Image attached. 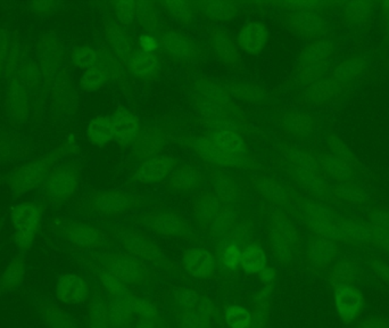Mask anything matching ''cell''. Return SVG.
<instances>
[{"label":"cell","mask_w":389,"mask_h":328,"mask_svg":"<svg viewBox=\"0 0 389 328\" xmlns=\"http://www.w3.org/2000/svg\"><path fill=\"white\" fill-rule=\"evenodd\" d=\"M204 10L211 17L223 19L234 15L236 8L232 3L226 1H208L204 3Z\"/></svg>","instance_id":"484cf974"},{"label":"cell","mask_w":389,"mask_h":328,"mask_svg":"<svg viewBox=\"0 0 389 328\" xmlns=\"http://www.w3.org/2000/svg\"><path fill=\"white\" fill-rule=\"evenodd\" d=\"M130 68L137 75L145 77V75H151L156 71L158 61L154 56L151 55V53L144 52V53H138L133 56L130 61Z\"/></svg>","instance_id":"7402d4cb"},{"label":"cell","mask_w":389,"mask_h":328,"mask_svg":"<svg viewBox=\"0 0 389 328\" xmlns=\"http://www.w3.org/2000/svg\"><path fill=\"white\" fill-rule=\"evenodd\" d=\"M226 320L230 328H250L252 316L244 308L232 306L227 308Z\"/></svg>","instance_id":"603a6c76"},{"label":"cell","mask_w":389,"mask_h":328,"mask_svg":"<svg viewBox=\"0 0 389 328\" xmlns=\"http://www.w3.org/2000/svg\"><path fill=\"white\" fill-rule=\"evenodd\" d=\"M26 274V260L23 254H16L0 276V292L7 293L21 286Z\"/></svg>","instance_id":"ba28073f"},{"label":"cell","mask_w":389,"mask_h":328,"mask_svg":"<svg viewBox=\"0 0 389 328\" xmlns=\"http://www.w3.org/2000/svg\"><path fill=\"white\" fill-rule=\"evenodd\" d=\"M194 171L189 170V169H183L178 172L176 176V181L178 184V186L189 187L194 185Z\"/></svg>","instance_id":"d590c367"},{"label":"cell","mask_w":389,"mask_h":328,"mask_svg":"<svg viewBox=\"0 0 389 328\" xmlns=\"http://www.w3.org/2000/svg\"><path fill=\"white\" fill-rule=\"evenodd\" d=\"M214 142L228 160L229 165L239 161L244 155V144L234 131H222L214 133Z\"/></svg>","instance_id":"30bf717a"},{"label":"cell","mask_w":389,"mask_h":328,"mask_svg":"<svg viewBox=\"0 0 389 328\" xmlns=\"http://www.w3.org/2000/svg\"><path fill=\"white\" fill-rule=\"evenodd\" d=\"M235 219L236 214L234 211H222V212L219 214V216L214 219L213 225H212V230H213V232L218 234V235H223V234H226V232L231 228Z\"/></svg>","instance_id":"83f0119b"},{"label":"cell","mask_w":389,"mask_h":328,"mask_svg":"<svg viewBox=\"0 0 389 328\" xmlns=\"http://www.w3.org/2000/svg\"><path fill=\"white\" fill-rule=\"evenodd\" d=\"M95 61H96V53L88 47L79 48L73 54V62L77 68L88 70V68L95 66Z\"/></svg>","instance_id":"f546056e"},{"label":"cell","mask_w":389,"mask_h":328,"mask_svg":"<svg viewBox=\"0 0 389 328\" xmlns=\"http://www.w3.org/2000/svg\"><path fill=\"white\" fill-rule=\"evenodd\" d=\"M222 261L229 269H236L241 264V251L237 245L230 244L222 252Z\"/></svg>","instance_id":"1f68e13d"},{"label":"cell","mask_w":389,"mask_h":328,"mask_svg":"<svg viewBox=\"0 0 389 328\" xmlns=\"http://www.w3.org/2000/svg\"><path fill=\"white\" fill-rule=\"evenodd\" d=\"M140 46L145 53H151L158 47V43L155 38L151 36H142L140 38Z\"/></svg>","instance_id":"8d00e7d4"},{"label":"cell","mask_w":389,"mask_h":328,"mask_svg":"<svg viewBox=\"0 0 389 328\" xmlns=\"http://www.w3.org/2000/svg\"><path fill=\"white\" fill-rule=\"evenodd\" d=\"M167 10L171 14L176 16L183 15L188 10V5L183 1H172L167 3Z\"/></svg>","instance_id":"74e56055"},{"label":"cell","mask_w":389,"mask_h":328,"mask_svg":"<svg viewBox=\"0 0 389 328\" xmlns=\"http://www.w3.org/2000/svg\"><path fill=\"white\" fill-rule=\"evenodd\" d=\"M239 46L247 53L259 54L268 41V31L261 23H248L239 32Z\"/></svg>","instance_id":"9c48e42d"},{"label":"cell","mask_w":389,"mask_h":328,"mask_svg":"<svg viewBox=\"0 0 389 328\" xmlns=\"http://www.w3.org/2000/svg\"><path fill=\"white\" fill-rule=\"evenodd\" d=\"M116 14L122 22H131L136 14V5L130 1H120L116 5Z\"/></svg>","instance_id":"836d02e7"},{"label":"cell","mask_w":389,"mask_h":328,"mask_svg":"<svg viewBox=\"0 0 389 328\" xmlns=\"http://www.w3.org/2000/svg\"><path fill=\"white\" fill-rule=\"evenodd\" d=\"M362 306L361 295L356 288L340 285L336 290V306L344 320H352Z\"/></svg>","instance_id":"52a82bcc"},{"label":"cell","mask_w":389,"mask_h":328,"mask_svg":"<svg viewBox=\"0 0 389 328\" xmlns=\"http://www.w3.org/2000/svg\"><path fill=\"white\" fill-rule=\"evenodd\" d=\"M127 196L118 192H106L93 202V207L102 214H118L129 205Z\"/></svg>","instance_id":"9a60e30c"},{"label":"cell","mask_w":389,"mask_h":328,"mask_svg":"<svg viewBox=\"0 0 389 328\" xmlns=\"http://www.w3.org/2000/svg\"><path fill=\"white\" fill-rule=\"evenodd\" d=\"M137 328H158L155 326V322H140Z\"/></svg>","instance_id":"ab89813d"},{"label":"cell","mask_w":389,"mask_h":328,"mask_svg":"<svg viewBox=\"0 0 389 328\" xmlns=\"http://www.w3.org/2000/svg\"><path fill=\"white\" fill-rule=\"evenodd\" d=\"M41 176H43V167L40 164H24L13 172L10 177V188L14 193L23 194L37 186Z\"/></svg>","instance_id":"5b68a950"},{"label":"cell","mask_w":389,"mask_h":328,"mask_svg":"<svg viewBox=\"0 0 389 328\" xmlns=\"http://www.w3.org/2000/svg\"><path fill=\"white\" fill-rule=\"evenodd\" d=\"M176 302L183 306V309H194V306L198 304L199 297L197 293L187 288H181L178 290L176 293Z\"/></svg>","instance_id":"d6a6232c"},{"label":"cell","mask_w":389,"mask_h":328,"mask_svg":"<svg viewBox=\"0 0 389 328\" xmlns=\"http://www.w3.org/2000/svg\"><path fill=\"white\" fill-rule=\"evenodd\" d=\"M185 271L194 278H204L213 270L214 259L212 254L203 248H192L185 254Z\"/></svg>","instance_id":"8992f818"},{"label":"cell","mask_w":389,"mask_h":328,"mask_svg":"<svg viewBox=\"0 0 389 328\" xmlns=\"http://www.w3.org/2000/svg\"><path fill=\"white\" fill-rule=\"evenodd\" d=\"M114 122V138L119 142H129L136 137L138 131V124L136 119L130 114L121 113L113 118Z\"/></svg>","instance_id":"ac0fdd59"},{"label":"cell","mask_w":389,"mask_h":328,"mask_svg":"<svg viewBox=\"0 0 389 328\" xmlns=\"http://www.w3.org/2000/svg\"><path fill=\"white\" fill-rule=\"evenodd\" d=\"M138 299L124 288L118 295H115L114 300L108 306L109 319L112 328H119L125 325L130 319L133 318V309Z\"/></svg>","instance_id":"277c9868"},{"label":"cell","mask_w":389,"mask_h":328,"mask_svg":"<svg viewBox=\"0 0 389 328\" xmlns=\"http://www.w3.org/2000/svg\"><path fill=\"white\" fill-rule=\"evenodd\" d=\"M66 236L72 244L82 246V248L93 246L100 239V232H98V230H96L95 227L80 223H73L68 227Z\"/></svg>","instance_id":"7c38bea8"},{"label":"cell","mask_w":389,"mask_h":328,"mask_svg":"<svg viewBox=\"0 0 389 328\" xmlns=\"http://www.w3.org/2000/svg\"><path fill=\"white\" fill-rule=\"evenodd\" d=\"M125 285L146 284L147 271L138 261L130 257H114L104 266Z\"/></svg>","instance_id":"3957f363"},{"label":"cell","mask_w":389,"mask_h":328,"mask_svg":"<svg viewBox=\"0 0 389 328\" xmlns=\"http://www.w3.org/2000/svg\"><path fill=\"white\" fill-rule=\"evenodd\" d=\"M89 328H112L108 306L100 295H93L89 306Z\"/></svg>","instance_id":"d6986e66"},{"label":"cell","mask_w":389,"mask_h":328,"mask_svg":"<svg viewBox=\"0 0 389 328\" xmlns=\"http://www.w3.org/2000/svg\"><path fill=\"white\" fill-rule=\"evenodd\" d=\"M216 194L219 195L222 201L228 202L235 195V189L232 188L231 185L226 180H221L216 185Z\"/></svg>","instance_id":"e575fe53"},{"label":"cell","mask_w":389,"mask_h":328,"mask_svg":"<svg viewBox=\"0 0 389 328\" xmlns=\"http://www.w3.org/2000/svg\"><path fill=\"white\" fill-rule=\"evenodd\" d=\"M43 210L36 202H22L10 211L14 241L21 252L32 248L38 232L40 230Z\"/></svg>","instance_id":"6da1fadb"},{"label":"cell","mask_w":389,"mask_h":328,"mask_svg":"<svg viewBox=\"0 0 389 328\" xmlns=\"http://www.w3.org/2000/svg\"><path fill=\"white\" fill-rule=\"evenodd\" d=\"M77 187V177L72 172L62 171L57 172L50 178L47 186V192L50 197L55 200H62L68 197L75 192Z\"/></svg>","instance_id":"8fae6325"},{"label":"cell","mask_w":389,"mask_h":328,"mask_svg":"<svg viewBox=\"0 0 389 328\" xmlns=\"http://www.w3.org/2000/svg\"><path fill=\"white\" fill-rule=\"evenodd\" d=\"M88 137L89 140L97 144L102 145L114 138V122L111 117H98L93 119L88 126Z\"/></svg>","instance_id":"4fadbf2b"},{"label":"cell","mask_w":389,"mask_h":328,"mask_svg":"<svg viewBox=\"0 0 389 328\" xmlns=\"http://www.w3.org/2000/svg\"><path fill=\"white\" fill-rule=\"evenodd\" d=\"M39 309H40L41 318L48 327L77 328L71 317L68 316L62 308L45 302L41 304Z\"/></svg>","instance_id":"5bb4252c"},{"label":"cell","mask_w":389,"mask_h":328,"mask_svg":"<svg viewBox=\"0 0 389 328\" xmlns=\"http://www.w3.org/2000/svg\"><path fill=\"white\" fill-rule=\"evenodd\" d=\"M208 315L206 313V306L201 304V310H185L183 316V328H207Z\"/></svg>","instance_id":"d4e9b609"},{"label":"cell","mask_w":389,"mask_h":328,"mask_svg":"<svg viewBox=\"0 0 389 328\" xmlns=\"http://www.w3.org/2000/svg\"><path fill=\"white\" fill-rule=\"evenodd\" d=\"M154 227L161 235L167 237L179 235L183 230V221L172 214H161L155 220Z\"/></svg>","instance_id":"ffe728a7"},{"label":"cell","mask_w":389,"mask_h":328,"mask_svg":"<svg viewBox=\"0 0 389 328\" xmlns=\"http://www.w3.org/2000/svg\"><path fill=\"white\" fill-rule=\"evenodd\" d=\"M56 299L64 304H81L88 299L90 288L88 283L77 274L59 276L56 283Z\"/></svg>","instance_id":"7a4b0ae2"},{"label":"cell","mask_w":389,"mask_h":328,"mask_svg":"<svg viewBox=\"0 0 389 328\" xmlns=\"http://www.w3.org/2000/svg\"><path fill=\"white\" fill-rule=\"evenodd\" d=\"M99 279H100L102 286L106 288V291L109 295H114V297L125 288V284L119 278L118 276H115L114 274L105 269V268H102L99 271Z\"/></svg>","instance_id":"4316f807"},{"label":"cell","mask_w":389,"mask_h":328,"mask_svg":"<svg viewBox=\"0 0 389 328\" xmlns=\"http://www.w3.org/2000/svg\"><path fill=\"white\" fill-rule=\"evenodd\" d=\"M156 310L145 300H137L136 306L133 309V318L139 319L140 322H155L156 320Z\"/></svg>","instance_id":"f1b7e54d"},{"label":"cell","mask_w":389,"mask_h":328,"mask_svg":"<svg viewBox=\"0 0 389 328\" xmlns=\"http://www.w3.org/2000/svg\"><path fill=\"white\" fill-rule=\"evenodd\" d=\"M163 45L170 53L178 57H185L189 55L188 43L176 32H167L164 34Z\"/></svg>","instance_id":"cb8c5ba5"},{"label":"cell","mask_w":389,"mask_h":328,"mask_svg":"<svg viewBox=\"0 0 389 328\" xmlns=\"http://www.w3.org/2000/svg\"><path fill=\"white\" fill-rule=\"evenodd\" d=\"M266 257L257 245H250L241 252V267L247 274L262 273L266 269Z\"/></svg>","instance_id":"2e32d148"},{"label":"cell","mask_w":389,"mask_h":328,"mask_svg":"<svg viewBox=\"0 0 389 328\" xmlns=\"http://www.w3.org/2000/svg\"><path fill=\"white\" fill-rule=\"evenodd\" d=\"M261 278H262L263 282L270 283L275 278V274L271 269H264L261 274Z\"/></svg>","instance_id":"f35d334b"},{"label":"cell","mask_w":389,"mask_h":328,"mask_svg":"<svg viewBox=\"0 0 389 328\" xmlns=\"http://www.w3.org/2000/svg\"><path fill=\"white\" fill-rule=\"evenodd\" d=\"M107 77V70L104 66L95 64V66L86 70V73L82 77L81 84L86 91H95L105 84Z\"/></svg>","instance_id":"44dd1931"},{"label":"cell","mask_w":389,"mask_h":328,"mask_svg":"<svg viewBox=\"0 0 389 328\" xmlns=\"http://www.w3.org/2000/svg\"><path fill=\"white\" fill-rule=\"evenodd\" d=\"M201 217L205 220H214L220 214V203L214 196H206L199 207Z\"/></svg>","instance_id":"4dcf8cb0"},{"label":"cell","mask_w":389,"mask_h":328,"mask_svg":"<svg viewBox=\"0 0 389 328\" xmlns=\"http://www.w3.org/2000/svg\"><path fill=\"white\" fill-rule=\"evenodd\" d=\"M170 163L167 160L153 158L142 164L137 172V177L145 183L158 181L167 176V172L170 171Z\"/></svg>","instance_id":"e0dca14e"}]
</instances>
